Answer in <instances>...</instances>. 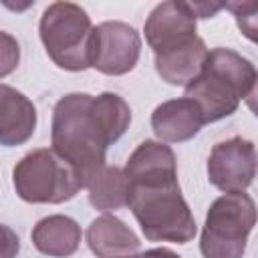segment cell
Masks as SVG:
<instances>
[{
    "instance_id": "18",
    "label": "cell",
    "mask_w": 258,
    "mask_h": 258,
    "mask_svg": "<svg viewBox=\"0 0 258 258\" xmlns=\"http://www.w3.org/2000/svg\"><path fill=\"white\" fill-rule=\"evenodd\" d=\"M222 8L232 10L236 20H238L240 30L250 40H256V16H254L258 10L256 2H228V4H222Z\"/></svg>"
},
{
    "instance_id": "16",
    "label": "cell",
    "mask_w": 258,
    "mask_h": 258,
    "mask_svg": "<svg viewBox=\"0 0 258 258\" xmlns=\"http://www.w3.org/2000/svg\"><path fill=\"white\" fill-rule=\"evenodd\" d=\"M83 187H87V191H89L91 206L101 212L119 210V208L127 206L129 179H127L125 171L115 165L111 167L105 163L103 167L95 169L91 175L85 177Z\"/></svg>"
},
{
    "instance_id": "15",
    "label": "cell",
    "mask_w": 258,
    "mask_h": 258,
    "mask_svg": "<svg viewBox=\"0 0 258 258\" xmlns=\"http://www.w3.org/2000/svg\"><path fill=\"white\" fill-rule=\"evenodd\" d=\"M208 56L206 42L194 38L189 44L165 54H155V71L169 85H189L204 69Z\"/></svg>"
},
{
    "instance_id": "24",
    "label": "cell",
    "mask_w": 258,
    "mask_h": 258,
    "mask_svg": "<svg viewBox=\"0 0 258 258\" xmlns=\"http://www.w3.org/2000/svg\"><path fill=\"white\" fill-rule=\"evenodd\" d=\"M0 32H2V30H0Z\"/></svg>"
},
{
    "instance_id": "9",
    "label": "cell",
    "mask_w": 258,
    "mask_h": 258,
    "mask_svg": "<svg viewBox=\"0 0 258 258\" xmlns=\"http://www.w3.org/2000/svg\"><path fill=\"white\" fill-rule=\"evenodd\" d=\"M145 38L155 54H165L196 38V16L187 2H161L145 22Z\"/></svg>"
},
{
    "instance_id": "21",
    "label": "cell",
    "mask_w": 258,
    "mask_h": 258,
    "mask_svg": "<svg viewBox=\"0 0 258 258\" xmlns=\"http://www.w3.org/2000/svg\"><path fill=\"white\" fill-rule=\"evenodd\" d=\"M187 4L196 18H210L218 10H222V4H210V2H187Z\"/></svg>"
},
{
    "instance_id": "8",
    "label": "cell",
    "mask_w": 258,
    "mask_h": 258,
    "mask_svg": "<svg viewBox=\"0 0 258 258\" xmlns=\"http://www.w3.org/2000/svg\"><path fill=\"white\" fill-rule=\"evenodd\" d=\"M141 52L139 32L121 20H109L93 28V60L91 67L103 75L129 73Z\"/></svg>"
},
{
    "instance_id": "2",
    "label": "cell",
    "mask_w": 258,
    "mask_h": 258,
    "mask_svg": "<svg viewBox=\"0 0 258 258\" xmlns=\"http://www.w3.org/2000/svg\"><path fill=\"white\" fill-rule=\"evenodd\" d=\"M52 149L64 157L83 177L105 165L107 139L93 111V97L87 93L64 95L52 111Z\"/></svg>"
},
{
    "instance_id": "4",
    "label": "cell",
    "mask_w": 258,
    "mask_h": 258,
    "mask_svg": "<svg viewBox=\"0 0 258 258\" xmlns=\"http://www.w3.org/2000/svg\"><path fill=\"white\" fill-rule=\"evenodd\" d=\"M40 40L52 62L64 71H85L93 60V24L75 2H52L40 18Z\"/></svg>"
},
{
    "instance_id": "17",
    "label": "cell",
    "mask_w": 258,
    "mask_h": 258,
    "mask_svg": "<svg viewBox=\"0 0 258 258\" xmlns=\"http://www.w3.org/2000/svg\"><path fill=\"white\" fill-rule=\"evenodd\" d=\"M93 111L109 145L115 143L131 123V109L117 93H101L99 97H93Z\"/></svg>"
},
{
    "instance_id": "1",
    "label": "cell",
    "mask_w": 258,
    "mask_h": 258,
    "mask_svg": "<svg viewBox=\"0 0 258 258\" xmlns=\"http://www.w3.org/2000/svg\"><path fill=\"white\" fill-rule=\"evenodd\" d=\"M254 64L232 48L208 50L202 73L185 85V97L191 99L206 123L220 121L232 115L240 101H250L256 95Z\"/></svg>"
},
{
    "instance_id": "7",
    "label": "cell",
    "mask_w": 258,
    "mask_h": 258,
    "mask_svg": "<svg viewBox=\"0 0 258 258\" xmlns=\"http://www.w3.org/2000/svg\"><path fill=\"white\" fill-rule=\"evenodd\" d=\"M256 175V147L250 139L230 137L212 147L208 179L226 194L244 191Z\"/></svg>"
},
{
    "instance_id": "5",
    "label": "cell",
    "mask_w": 258,
    "mask_h": 258,
    "mask_svg": "<svg viewBox=\"0 0 258 258\" xmlns=\"http://www.w3.org/2000/svg\"><path fill=\"white\" fill-rule=\"evenodd\" d=\"M14 189L28 204H62L83 187L81 173L52 147L26 153L12 171Z\"/></svg>"
},
{
    "instance_id": "13",
    "label": "cell",
    "mask_w": 258,
    "mask_h": 258,
    "mask_svg": "<svg viewBox=\"0 0 258 258\" xmlns=\"http://www.w3.org/2000/svg\"><path fill=\"white\" fill-rule=\"evenodd\" d=\"M87 244L97 258H123L139 250V238L123 220L111 214L95 218L87 230Z\"/></svg>"
},
{
    "instance_id": "19",
    "label": "cell",
    "mask_w": 258,
    "mask_h": 258,
    "mask_svg": "<svg viewBox=\"0 0 258 258\" xmlns=\"http://www.w3.org/2000/svg\"><path fill=\"white\" fill-rule=\"evenodd\" d=\"M20 62V46L14 36L0 32V79L8 77Z\"/></svg>"
},
{
    "instance_id": "14",
    "label": "cell",
    "mask_w": 258,
    "mask_h": 258,
    "mask_svg": "<svg viewBox=\"0 0 258 258\" xmlns=\"http://www.w3.org/2000/svg\"><path fill=\"white\" fill-rule=\"evenodd\" d=\"M32 242L38 252L52 258H67L77 252L81 244V228L69 216H48L32 228Z\"/></svg>"
},
{
    "instance_id": "12",
    "label": "cell",
    "mask_w": 258,
    "mask_h": 258,
    "mask_svg": "<svg viewBox=\"0 0 258 258\" xmlns=\"http://www.w3.org/2000/svg\"><path fill=\"white\" fill-rule=\"evenodd\" d=\"M36 129V109L20 91L0 85V145L26 143Z\"/></svg>"
},
{
    "instance_id": "23",
    "label": "cell",
    "mask_w": 258,
    "mask_h": 258,
    "mask_svg": "<svg viewBox=\"0 0 258 258\" xmlns=\"http://www.w3.org/2000/svg\"><path fill=\"white\" fill-rule=\"evenodd\" d=\"M123 258H135V256H123Z\"/></svg>"
},
{
    "instance_id": "22",
    "label": "cell",
    "mask_w": 258,
    "mask_h": 258,
    "mask_svg": "<svg viewBox=\"0 0 258 258\" xmlns=\"http://www.w3.org/2000/svg\"><path fill=\"white\" fill-rule=\"evenodd\" d=\"M137 258H179V256H177L175 252L167 250V248H153V250L143 252V254L137 256Z\"/></svg>"
},
{
    "instance_id": "11",
    "label": "cell",
    "mask_w": 258,
    "mask_h": 258,
    "mask_svg": "<svg viewBox=\"0 0 258 258\" xmlns=\"http://www.w3.org/2000/svg\"><path fill=\"white\" fill-rule=\"evenodd\" d=\"M206 125L200 107L187 99H171L155 107L151 113V127L155 135L165 143H181L200 133Z\"/></svg>"
},
{
    "instance_id": "6",
    "label": "cell",
    "mask_w": 258,
    "mask_h": 258,
    "mask_svg": "<svg viewBox=\"0 0 258 258\" xmlns=\"http://www.w3.org/2000/svg\"><path fill=\"white\" fill-rule=\"evenodd\" d=\"M256 224L254 200L244 194H224L208 214L200 240L204 258H242L248 234Z\"/></svg>"
},
{
    "instance_id": "20",
    "label": "cell",
    "mask_w": 258,
    "mask_h": 258,
    "mask_svg": "<svg viewBox=\"0 0 258 258\" xmlns=\"http://www.w3.org/2000/svg\"><path fill=\"white\" fill-rule=\"evenodd\" d=\"M20 250V240L10 226L0 224V258H16Z\"/></svg>"
},
{
    "instance_id": "10",
    "label": "cell",
    "mask_w": 258,
    "mask_h": 258,
    "mask_svg": "<svg viewBox=\"0 0 258 258\" xmlns=\"http://www.w3.org/2000/svg\"><path fill=\"white\" fill-rule=\"evenodd\" d=\"M125 175L129 185H161L177 181L175 155L161 141H143L127 159Z\"/></svg>"
},
{
    "instance_id": "3",
    "label": "cell",
    "mask_w": 258,
    "mask_h": 258,
    "mask_svg": "<svg viewBox=\"0 0 258 258\" xmlns=\"http://www.w3.org/2000/svg\"><path fill=\"white\" fill-rule=\"evenodd\" d=\"M127 206L147 240L185 244L194 240L198 232L191 210L181 196L179 181L161 185H129Z\"/></svg>"
}]
</instances>
